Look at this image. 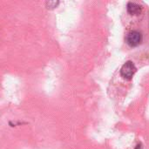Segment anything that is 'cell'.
<instances>
[{"mask_svg": "<svg viewBox=\"0 0 149 149\" xmlns=\"http://www.w3.org/2000/svg\"><path fill=\"white\" fill-rule=\"evenodd\" d=\"M137 68L132 61H127L120 69V75L124 79L130 80L133 79L134 73L136 72Z\"/></svg>", "mask_w": 149, "mask_h": 149, "instance_id": "6da1fadb", "label": "cell"}, {"mask_svg": "<svg viewBox=\"0 0 149 149\" xmlns=\"http://www.w3.org/2000/svg\"><path fill=\"white\" fill-rule=\"evenodd\" d=\"M142 41V35L141 32L137 31H133L129 32L126 37V42L127 44L131 47L138 46Z\"/></svg>", "mask_w": 149, "mask_h": 149, "instance_id": "7a4b0ae2", "label": "cell"}, {"mask_svg": "<svg viewBox=\"0 0 149 149\" xmlns=\"http://www.w3.org/2000/svg\"><path fill=\"white\" fill-rule=\"evenodd\" d=\"M127 9L128 13H130L131 15H139L142 10V7L140 4L133 2H129L127 3Z\"/></svg>", "mask_w": 149, "mask_h": 149, "instance_id": "3957f363", "label": "cell"}, {"mask_svg": "<svg viewBox=\"0 0 149 149\" xmlns=\"http://www.w3.org/2000/svg\"><path fill=\"white\" fill-rule=\"evenodd\" d=\"M45 4L48 9H54L59 4V1H47Z\"/></svg>", "mask_w": 149, "mask_h": 149, "instance_id": "277c9868", "label": "cell"}, {"mask_svg": "<svg viewBox=\"0 0 149 149\" xmlns=\"http://www.w3.org/2000/svg\"><path fill=\"white\" fill-rule=\"evenodd\" d=\"M135 149H141V144H140V145H138Z\"/></svg>", "mask_w": 149, "mask_h": 149, "instance_id": "5b68a950", "label": "cell"}]
</instances>
